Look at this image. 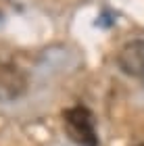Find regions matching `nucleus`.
Returning a JSON list of instances; mask_svg holds the SVG:
<instances>
[{
  "label": "nucleus",
  "instance_id": "f257e3e1",
  "mask_svg": "<svg viewBox=\"0 0 144 146\" xmlns=\"http://www.w3.org/2000/svg\"><path fill=\"white\" fill-rule=\"evenodd\" d=\"M65 129L67 136L80 146H98L94 117L86 107H73L65 111Z\"/></svg>",
  "mask_w": 144,
  "mask_h": 146
},
{
  "label": "nucleus",
  "instance_id": "f03ea898",
  "mask_svg": "<svg viewBox=\"0 0 144 146\" xmlns=\"http://www.w3.org/2000/svg\"><path fill=\"white\" fill-rule=\"evenodd\" d=\"M121 69L136 77H144V42H129L119 54Z\"/></svg>",
  "mask_w": 144,
  "mask_h": 146
},
{
  "label": "nucleus",
  "instance_id": "7ed1b4c3",
  "mask_svg": "<svg viewBox=\"0 0 144 146\" xmlns=\"http://www.w3.org/2000/svg\"><path fill=\"white\" fill-rule=\"evenodd\" d=\"M142 146H144V144H142Z\"/></svg>",
  "mask_w": 144,
  "mask_h": 146
}]
</instances>
